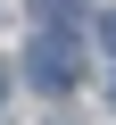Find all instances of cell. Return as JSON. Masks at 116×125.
I'll return each mask as SVG.
<instances>
[{
	"mask_svg": "<svg viewBox=\"0 0 116 125\" xmlns=\"http://www.w3.org/2000/svg\"><path fill=\"white\" fill-rule=\"evenodd\" d=\"M25 75H33L41 92H66V83H83V42H75L66 25H50V33L25 50Z\"/></svg>",
	"mask_w": 116,
	"mask_h": 125,
	"instance_id": "6da1fadb",
	"label": "cell"
},
{
	"mask_svg": "<svg viewBox=\"0 0 116 125\" xmlns=\"http://www.w3.org/2000/svg\"><path fill=\"white\" fill-rule=\"evenodd\" d=\"M99 42H108V50H116V17H108V25H99Z\"/></svg>",
	"mask_w": 116,
	"mask_h": 125,
	"instance_id": "7a4b0ae2",
	"label": "cell"
},
{
	"mask_svg": "<svg viewBox=\"0 0 116 125\" xmlns=\"http://www.w3.org/2000/svg\"><path fill=\"white\" fill-rule=\"evenodd\" d=\"M0 100H8V67H0Z\"/></svg>",
	"mask_w": 116,
	"mask_h": 125,
	"instance_id": "3957f363",
	"label": "cell"
}]
</instances>
